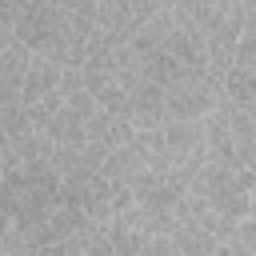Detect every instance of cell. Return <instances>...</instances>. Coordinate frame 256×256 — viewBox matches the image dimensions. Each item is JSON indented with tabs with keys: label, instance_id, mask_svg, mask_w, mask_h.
<instances>
[{
	"label": "cell",
	"instance_id": "cell-1",
	"mask_svg": "<svg viewBox=\"0 0 256 256\" xmlns=\"http://www.w3.org/2000/svg\"><path fill=\"white\" fill-rule=\"evenodd\" d=\"M8 20H12V36L20 44H28L32 52L56 60L60 68H80L88 32H92V16L68 12L52 0H12Z\"/></svg>",
	"mask_w": 256,
	"mask_h": 256
},
{
	"label": "cell",
	"instance_id": "cell-2",
	"mask_svg": "<svg viewBox=\"0 0 256 256\" xmlns=\"http://www.w3.org/2000/svg\"><path fill=\"white\" fill-rule=\"evenodd\" d=\"M188 196H196L200 204H208L216 216L224 220H240L252 216V168H236V164H216V160H200L196 172L188 176Z\"/></svg>",
	"mask_w": 256,
	"mask_h": 256
},
{
	"label": "cell",
	"instance_id": "cell-3",
	"mask_svg": "<svg viewBox=\"0 0 256 256\" xmlns=\"http://www.w3.org/2000/svg\"><path fill=\"white\" fill-rule=\"evenodd\" d=\"M216 100H220V80L204 68H184L160 88L164 120H200Z\"/></svg>",
	"mask_w": 256,
	"mask_h": 256
},
{
	"label": "cell",
	"instance_id": "cell-4",
	"mask_svg": "<svg viewBox=\"0 0 256 256\" xmlns=\"http://www.w3.org/2000/svg\"><path fill=\"white\" fill-rule=\"evenodd\" d=\"M156 8H164V4L160 0H96L92 4V28L108 32L116 40H132Z\"/></svg>",
	"mask_w": 256,
	"mask_h": 256
},
{
	"label": "cell",
	"instance_id": "cell-5",
	"mask_svg": "<svg viewBox=\"0 0 256 256\" xmlns=\"http://www.w3.org/2000/svg\"><path fill=\"white\" fill-rule=\"evenodd\" d=\"M60 72H64V68H60L56 60L32 52V56H28V68H24V80H20V96H16V104L32 108V104L56 96V92H60Z\"/></svg>",
	"mask_w": 256,
	"mask_h": 256
},
{
	"label": "cell",
	"instance_id": "cell-6",
	"mask_svg": "<svg viewBox=\"0 0 256 256\" xmlns=\"http://www.w3.org/2000/svg\"><path fill=\"white\" fill-rule=\"evenodd\" d=\"M28 56H32V48L20 44L16 36L0 48V108L4 104H16L20 80H24V68H28Z\"/></svg>",
	"mask_w": 256,
	"mask_h": 256
},
{
	"label": "cell",
	"instance_id": "cell-7",
	"mask_svg": "<svg viewBox=\"0 0 256 256\" xmlns=\"http://www.w3.org/2000/svg\"><path fill=\"white\" fill-rule=\"evenodd\" d=\"M4 156H8V144H4V136H0V176H4Z\"/></svg>",
	"mask_w": 256,
	"mask_h": 256
},
{
	"label": "cell",
	"instance_id": "cell-8",
	"mask_svg": "<svg viewBox=\"0 0 256 256\" xmlns=\"http://www.w3.org/2000/svg\"><path fill=\"white\" fill-rule=\"evenodd\" d=\"M240 4H244V8H248V12H252V4H256V0H240Z\"/></svg>",
	"mask_w": 256,
	"mask_h": 256
},
{
	"label": "cell",
	"instance_id": "cell-9",
	"mask_svg": "<svg viewBox=\"0 0 256 256\" xmlns=\"http://www.w3.org/2000/svg\"><path fill=\"white\" fill-rule=\"evenodd\" d=\"M160 4H168V0H160Z\"/></svg>",
	"mask_w": 256,
	"mask_h": 256
}]
</instances>
